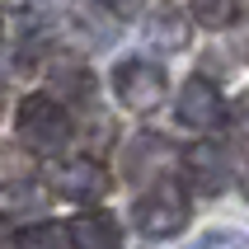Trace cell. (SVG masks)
<instances>
[{"instance_id": "1", "label": "cell", "mask_w": 249, "mask_h": 249, "mask_svg": "<svg viewBox=\"0 0 249 249\" xmlns=\"http://www.w3.org/2000/svg\"><path fill=\"white\" fill-rule=\"evenodd\" d=\"M188 216H193V207H188V197H183L179 183L160 179L146 197H137V207H132V221H137L141 235L151 240H169L179 235L183 226H188Z\"/></svg>"}, {"instance_id": "2", "label": "cell", "mask_w": 249, "mask_h": 249, "mask_svg": "<svg viewBox=\"0 0 249 249\" xmlns=\"http://www.w3.org/2000/svg\"><path fill=\"white\" fill-rule=\"evenodd\" d=\"M14 127H19V141H24V146L52 155V151H61L66 137H71V113L61 108L56 99H47V94H28L24 104H19V123Z\"/></svg>"}, {"instance_id": "3", "label": "cell", "mask_w": 249, "mask_h": 249, "mask_svg": "<svg viewBox=\"0 0 249 249\" xmlns=\"http://www.w3.org/2000/svg\"><path fill=\"white\" fill-rule=\"evenodd\" d=\"M113 94L118 104L132 113H151L160 108V99H165V71L151 66V61H123V66L113 71Z\"/></svg>"}, {"instance_id": "4", "label": "cell", "mask_w": 249, "mask_h": 249, "mask_svg": "<svg viewBox=\"0 0 249 249\" xmlns=\"http://www.w3.org/2000/svg\"><path fill=\"white\" fill-rule=\"evenodd\" d=\"M52 193L56 197H75V202H94V197L108 193V169L89 160V155H75V160H61L52 169Z\"/></svg>"}, {"instance_id": "5", "label": "cell", "mask_w": 249, "mask_h": 249, "mask_svg": "<svg viewBox=\"0 0 249 249\" xmlns=\"http://www.w3.org/2000/svg\"><path fill=\"white\" fill-rule=\"evenodd\" d=\"M179 123L193 127V132H212V127L226 123V104H221V94H216L212 80H202V75L183 80V89H179Z\"/></svg>"}, {"instance_id": "6", "label": "cell", "mask_w": 249, "mask_h": 249, "mask_svg": "<svg viewBox=\"0 0 249 249\" xmlns=\"http://www.w3.org/2000/svg\"><path fill=\"white\" fill-rule=\"evenodd\" d=\"M183 169H188V183H193L197 193H221L226 179H231V169H226V155L212 146V141H197L193 151L183 155Z\"/></svg>"}, {"instance_id": "7", "label": "cell", "mask_w": 249, "mask_h": 249, "mask_svg": "<svg viewBox=\"0 0 249 249\" xmlns=\"http://www.w3.org/2000/svg\"><path fill=\"white\" fill-rule=\"evenodd\" d=\"M71 245L75 249H123V231L108 212H85L71 221Z\"/></svg>"}, {"instance_id": "8", "label": "cell", "mask_w": 249, "mask_h": 249, "mask_svg": "<svg viewBox=\"0 0 249 249\" xmlns=\"http://www.w3.org/2000/svg\"><path fill=\"white\" fill-rule=\"evenodd\" d=\"M14 249H75V245H71V226L38 221V226H24L14 235Z\"/></svg>"}, {"instance_id": "9", "label": "cell", "mask_w": 249, "mask_h": 249, "mask_svg": "<svg viewBox=\"0 0 249 249\" xmlns=\"http://www.w3.org/2000/svg\"><path fill=\"white\" fill-rule=\"evenodd\" d=\"M160 47H169V52H179V47H188V19H183L179 10H160L151 19V28H146Z\"/></svg>"}, {"instance_id": "10", "label": "cell", "mask_w": 249, "mask_h": 249, "mask_svg": "<svg viewBox=\"0 0 249 249\" xmlns=\"http://www.w3.org/2000/svg\"><path fill=\"white\" fill-rule=\"evenodd\" d=\"M188 10L202 28H226L240 14V0H188Z\"/></svg>"}, {"instance_id": "11", "label": "cell", "mask_w": 249, "mask_h": 249, "mask_svg": "<svg viewBox=\"0 0 249 249\" xmlns=\"http://www.w3.org/2000/svg\"><path fill=\"white\" fill-rule=\"evenodd\" d=\"M197 249H249V240L240 231H216V235H207Z\"/></svg>"}, {"instance_id": "12", "label": "cell", "mask_w": 249, "mask_h": 249, "mask_svg": "<svg viewBox=\"0 0 249 249\" xmlns=\"http://www.w3.org/2000/svg\"><path fill=\"white\" fill-rule=\"evenodd\" d=\"M104 5H108L113 14H132V10H137V5H141V0H104Z\"/></svg>"}]
</instances>
